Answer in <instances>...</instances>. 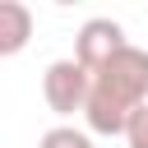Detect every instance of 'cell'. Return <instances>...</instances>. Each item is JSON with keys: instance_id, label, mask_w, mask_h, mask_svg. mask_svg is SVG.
<instances>
[{"instance_id": "1", "label": "cell", "mask_w": 148, "mask_h": 148, "mask_svg": "<svg viewBox=\"0 0 148 148\" xmlns=\"http://www.w3.org/2000/svg\"><path fill=\"white\" fill-rule=\"evenodd\" d=\"M143 102H148V51L130 42V46L116 51L102 69H92L88 102H83L88 134H125L130 116H134Z\"/></svg>"}, {"instance_id": "2", "label": "cell", "mask_w": 148, "mask_h": 148, "mask_svg": "<svg viewBox=\"0 0 148 148\" xmlns=\"http://www.w3.org/2000/svg\"><path fill=\"white\" fill-rule=\"evenodd\" d=\"M88 83H92V74L74 60V56H65V60H51L46 65V74H42V102L60 116V120H69V116H83V102H88Z\"/></svg>"}, {"instance_id": "3", "label": "cell", "mask_w": 148, "mask_h": 148, "mask_svg": "<svg viewBox=\"0 0 148 148\" xmlns=\"http://www.w3.org/2000/svg\"><path fill=\"white\" fill-rule=\"evenodd\" d=\"M130 46V37H125V28L116 23V18H88L79 32H74V60L92 74V69H102L116 51H125Z\"/></svg>"}, {"instance_id": "4", "label": "cell", "mask_w": 148, "mask_h": 148, "mask_svg": "<svg viewBox=\"0 0 148 148\" xmlns=\"http://www.w3.org/2000/svg\"><path fill=\"white\" fill-rule=\"evenodd\" d=\"M32 42V9L23 0H0V60L18 56Z\"/></svg>"}, {"instance_id": "5", "label": "cell", "mask_w": 148, "mask_h": 148, "mask_svg": "<svg viewBox=\"0 0 148 148\" xmlns=\"http://www.w3.org/2000/svg\"><path fill=\"white\" fill-rule=\"evenodd\" d=\"M37 148H97V143H92V134L79 130V125H51V130L37 139Z\"/></svg>"}, {"instance_id": "6", "label": "cell", "mask_w": 148, "mask_h": 148, "mask_svg": "<svg viewBox=\"0 0 148 148\" xmlns=\"http://www.w3.org/2000/svg\"><path fill=\"white\" fill-rule=\"evenodd\" d=\"M125 143H130V148H148V102L130 116V125H125Z\"/></svg>"}]
</instances>
